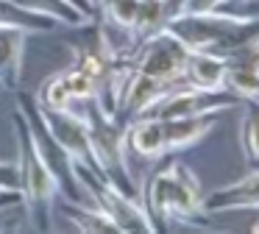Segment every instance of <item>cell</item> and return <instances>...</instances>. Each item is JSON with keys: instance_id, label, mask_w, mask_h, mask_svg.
Wrapping results in <instances>:
<instances>
[{"instance_id": "obj_1", "label": "cell", "mask_w": 259, "mask_h": 234, "mask_svg": "<svg viewBox=\"0 0 259 234\" xmlns=\"http://www.w3.org/2000/svg\"><path fill=\"white\" fill-rule=\"evenodd\" d=\"M14 131H17V170H20V198H23V209L28 217L31 228L48 231L53 228L51 215H53V204L59 198V181L53 176L51 165H48L45 153L39 148L31 120L25 114V109L14 106Z\"/></svg>"}, {"instance_id": "obj_10", "label": "cell", "mask_w": 259, "mask_h": 234, "mask_svg": "<svg viewBox=\"0 0 259 234\" xmlns=\"http://www.w3.org/2000/svg\"><path fill=\"white\" fill-rule=\"evenodd\" d=\"M218 111H203V114H190V117H173L164 123V150H184L190 145H195L198 139H203L209 134V128L214 126Z\"/></svg>"}, {"instance_id": "obj_4", "label": "cell", "mask_w": 259, "mask_h": 234, "mask_svg": "<svg viewBox=\"0 0 259 234\" xmlns=\"http://www.w3.org/2000/svg\"><path fill=\"white\" fill-rule=\"evenodd\" d=\"M187 56H190V48L181 39H176L167 28H162L153 36L137 42L134 50L128 56H123V59L134 70L145 72V75H153V78L167 81V84H181Z\"/></svg>"}, {"instance_id": "obj_15", "label": "cell", "mask_w": 259, "mask_h": 234, "mask_svg": "<svg viewBox=\"0 0 259 234\" xmlns=\"http://www.w3.org/2000/svg\"><path fill=\"white\" fill-rule=\"evenodd\" d=\"M223 87L229 89L231 95H237L240 100H253V103H259V70L229 67Z\"/></svg>"}, {"instance_id": "obj_8", "label": "cell", "mask_w": 259, "mask_h": 234, "mask_svg": "<svg viewBox=\"0 0 259 234\" xmlns=\"http://www.w3.org/2000/svg\"><path fill=\"white\" fill-rule=\"evenodd\" d=\"M31 33L20 28L0 25V84L3 89H17L23 81V56Z\"/></svg>"}, {"instance_id": "obj_12", "label": "cell", "mask_w": 259, "mask_h": 234, "mask_svg": "<svg viewBox=\"0 0 259 234\" xmlns=\"http://www.w3.org/2000/svg\"><path fill=\"white\" fill-rule=\"evenodd\" d=\"M242 103H245L240 131L242 156H245L248 170H259V103H253V100H242Z\"/></svg>"}, {"instance_id": "obj_19", "label": "cell", "mask_w": 259, "mask_h": 234, "mask_svg": "<svg viewBox=\"0 0 259 234\" xmlns=\"http://www.w3.org/2000/svg\"><path fill=\"white\" fill-rule=\"evenodd\" d=\"M20 204H23L20 192H0V215H3L9 206H20Z\"/></svg>"}, {"instance_id": "obj_11", "label": "cell", "mask_w": 259, "mask_h": 234, "mask_svg": "<svg viewBox=\"0 0 259 234\" xmlns=\"http://www.w3.org/2000/svg\"><path fill=\"white\" fill-rule=\"evenodd\" d=\"M0 25L6 28H20L25 33H48L59 25L56 17L51 14H39V11H28L23 6L12 3V0H0Z\"/></svg>"}, {"instance_id": "obj_13", "label": "cell", "mask_w": 259, "mask_h": 234, "mask_svg": "<svg viewBox=\"0 0 259 234\" xmlns=\"http://www.w3.org/2000/svg\"><path fill=\"white\" fill-rule=\"evenodd\" d=\"M59 72H62V81H64V87H67L73 103H75V100L87 103V100H98V98H101V89H98V84L92 81V78L87 75V72L81 70L78 64H75V61H73L70 67H64V70H59Z\"/></svg>"}, {"instance_id": "obj_6", "label": "cell", "mask_w": 259, "mask_h": 234, "mask_svg": "<svg viewBox=\"0 0 259 234\" xmlns=\"http://www.w3.org/2000/svg\"><path fill=\"white\" fill-rule=\"evenodd\" d=\"M259 209V170H248L242 181H234L223 189H214L203 198V212H229V209Z\"/></svg>"}, {"instance_id": "obj_3", "label": "cell", "mask_w": 259, "mask_h": 234, "mask_svg": "<svg viewBox=\"0 0 259 234\" xmlns=\"http://www.w3.org/2000/svg\"><path fill=\"white\" fill-rule=\"evenodd\" d=\"M145 209L151 215L156 231L167 228L170 220L195 223L203 212V195L195 173L181 162H173L164 170L153 173L145 189Z\"/></svg>"}, {"instance_id": "obj_16", "label": "cell", "mask_w": 259, "mask_h": 234, "mask_svg": "<svg viewBox=\"0 0 259 234\" xmlns=\"http://www.w3.org/2000/svg\"><path fill=\"white\" fill-rule=\"evenodd\" d=\"M142 0H109L106 6H101V14L106 20V25H114L117 31L131 33L137 20V11H140Z\"/></svg>"}, {"instance_id": "obj_20", "label": "cell", "mask_w": 259, "mask_h": 234, "mask_svg": "<svg viewBox=\"0 0 259 234\" xmlns=\"http://www.w3.org/2000/svg\"><path fill=\"white\" fill-rule=\"evenodd\" d=\"M0 89H3V84H0Z\"/></svg>"}, {"instance_id": "obj_5", "label": "cell", "mask_w": 259, "mask_h": 234, "mask_svg": "<svg viewBox=\"0 0 259 234\" xmlns=\"http://www.w3.org/2000/svg\"><path fill=\"white\" fill-rule=\"evenodd\" d=\"M34 111L39 117V123L45 126V131L53 137V142L70 156L73 165H84L92 173L103 176L101 165H98L95 148H92V137H90V123L84 114H75L73 109H39L34 100Z\"/></svg>"}, {"instance_id": "obj_7", "label": "cell", "mask_w": 259, "mask_h": 234, "mask_svg": "<svg viewBox=\"0 0 259 234\" xmlns=\"http://www.w3.org/2000/svg\"><path fill=\"white\" fill-rule=\"evenodd\" d=\"M125 148L142 159H159L164 156V123L159 117L140 114L125 123Z\"/></svg>"}, {"instance_id": "obj_2", "label": "cell", "mask_w": 259, "mask_h": 234, "mask_svg": "<svg viewBox=\"0 0 259 234\" xmlns=\"http://www.w3.org/2000/svg\"><path fill=\"white\" fill-rule=\"evenodd\" d=\"M176 39L190 50L212 56H229L234 50L259 42V20H237V17L220 14V11H203V14H176L164 22Z\"/></svg>"}, {"instance_id": "obj_17", "label": "cell", "mask_w": 259, "mask_h": 234, "mask_svg": "<svg viewBox=\"0 0 259 234\" xmlns=\"http://www.w3.org/2000/svg\"><path fill=\"white\" fill-rule=\"evenodd\" d=\"M214 11L237 17V20H259V0H220Z\"/></svg>"}, {"instance_id": "obj_9", "label": "cell", "mask_w": 259, "mask_h": 234, "mask_svg": "<svg viewBox=\"0 0 259 234\" xmlns=\"http://www.w3.org/2000/svg\"><path fill=\"white\" fill-rule=\"evenodd\" d=\"M226 72H229V64H226L223 56H212V53H201V50H190L184 64V78L181 84L195 89H226Z\"/></svg>"}, {"instance_id": "obj_14", "label": "cell", "mask_w": 259, "mask_h": 234, "mask_svg": "<svg viewBox=\"0 0 259 234\" xmlns=\"http://www.w3.org/2000/svg\"><path fill=\"white\" fill-rule=\"evenodd\" d=\"M36 106L39 109H73V98L62 81V72H53L42 81L39 92H36Z\"/></svg>"}, {"instance_id": "obj_18", "label": "cell", "mask_w": 259, "mask_h": 234, "mask_svg": "<svg viewBox=\"0 0 259 234\" xmlns=\"http://www.w3.org/2000/svg\"><path fill=\"white\" fill-rule=\"evenodd\" d=\"M0 192H20V170H17V162L0 159Z\"/></svg>"}]
</instances>
